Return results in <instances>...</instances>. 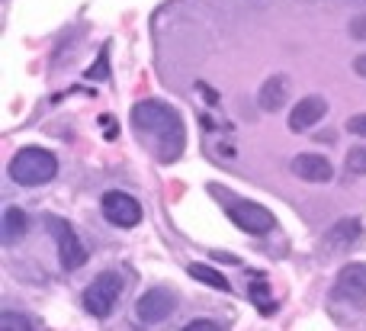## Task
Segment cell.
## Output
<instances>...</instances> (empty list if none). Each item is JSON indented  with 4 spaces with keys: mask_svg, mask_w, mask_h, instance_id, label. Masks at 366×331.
<instances>
[{
    "mask_svg": "<svg viewBox=\"0 0 366 331\" xmlns=\"http://www.w3.org/2000/svg\"><path fill=\"white\" fill-rule=\"evenodd\" d=\"M107 55H109V51L103 49V51H100V58H97V64H94V68H87V77H90V81H107V77H109Z\"/></svg>",
    "mask_w": 366,
    "mask_h": 331,
    "instance_id": "18",
    "label": "cell"
},
{
    "mask_svg": "<svg viewBox=\"0 0 366 331\" xmlns=\"http://www.w3.org/2000/svg\"><path fill=\"white\" fill-rule=\"evenodd\" d=\"M335 296L354 306H366V264H347L335 280Z\"/></svg>",
    "mask_w": 366,
    "mask_h": 331,
    "instance_id": "7",
    "label": "cell"
},
{
    "mask_svg": "<svg viewBox=\"0 0 366 331\" xmlns=\"http://www.w3.org/2000/svg\"><path fill=\"white\" fill-rule=\"evenodd\" d=\"M49 232L58 244V264H61L64 270H77V267L87 264V248H84V242L77 238V232L71 229L64 219L49 216Z\"/></svg>",
    "mask_w": 366,
    "mask_h": 331,
    "instance_id": "4",
    "label": "cell"
},
{
    "mask_svg": "<svg viewBox=\"0 0 366 331\" xmlns=\"http://www.w3.org/2000/svg\"><path fill=\"white\" fill-rule=\"evenodd\" d=\"M286 97H290V81H286L283 74H273V77H267L264 87H260L257 103L264 113H277V109L286 103Z\"/></svg>",
    "mask_w": 366,
    "mask_h": 331,
    "instance_id": "11",
    "label": "cell"
},
{
    "mask_svg": "<svg viewBox=\"0 0 366 331\" xmlns=\"http://www.w3.org/2000/svg\"><path fill=\"white\" fill-rule=\"evenodd\" d=\"M225 212L241 232L247 235H267L273 229V212L264 209L260 203H251V199H228Z\"/></svg>",
    "mask_w": 366,
    "mask_h": 331,
    "instance_id": "5",
    "label": "cell"
},
{
    "mask_svg": "<svg viewBox=\"0 0 366 331\" xmlns=\"http://www.w3.org/2000/svg\"><path fill=\"white\" fill-rule=\"evenodd\" d=\"M350 39H360V42L366 39V13H363V16H357L354 23H350Z\"/></svg>",
    "mask_w": 366,
    "mask_h": 331,
    "instance_id": "21",
    "label": "cell"
},
{
    "mask_svg": "<svg viewBox=\"0 0 366 331\" xmlns=\"http://www.w3.org/2000/svg\"><path fill=\"white\" fill-rule=\"evenodd\" d=\"M55 174H58L55 154L45 152V148H36V145L19 148L10 161V177L16 180L19 187H42V184H49Z\"/></svg>",
    "mask_w": 366,
    "mask_h": 331,
    "instance_id": "2",
    "label": "cell"
},
{
    "mask_svg": "<svg viewBox=\"0 0 366 331\" xmlns=\"http://www.w3.org/2000/svg\"><path fill=\"white\" fill-rule=\"evenodd\" d=\"M360 232H363V225H360V219H341V222H335L328 229V235H325V244H328V251H344L347 244H354L357 238H360Z\"/></svg>",
    "mask_w": 366,
    "mask_h": 331,
    "instance_id": "12",
    "label": "cell"
},
{
    "mask_svg": "<svg viewBox=\"0 0 366 331\" xmlns=\"http://www.w3.org/2000/svg\"><path fill=\"white\" fill-rule=\"evenodd\" d=\"M354 71H357L360 77H366V55H360V58L354 61Z\"/></svg>",
    "mask_w": 366,
    "mask_h": 331,
    "instance_id": "22",
    "label": "cell"
},
{
    "mask_svg": "<svg viewBox=\"0 0 366 331\" xmlns=\"http://www.w3.org/2000/svg\"><path fill=\"white\" fill-rule=\"evenodd\" d=\"M26 225H29L26 212L16 209V206H6L4 209V244H16V238H23Z\"/></svg>",
    "mask_w": 366,
    "mask_h": 331,
    "instance_id": "13",
    "label": "cell"
},
{
    "mask_svg": "<svg viewBox=\"0 0 366 331\" xmlns=\"http://www.w3.org/2000/svg\"><path fill=\"white\" fill-rule=\"evenodd\" d=\"M132 126L139 135L152 139L158 161L171 164L183 154V142H187V129L174 107L164 100H142L132 107Z\"/></svg>",
    "mask_w": 366,
    "mask_h": 331,
    "instance_id": "1",
    "label": "cell"
},
{
    "mask_svg": "<svg viewBox=\"0 0 366 331\" xmlns=\"http://www.w3.org/2000/svg\"><path fill=\"white\" fill-rule=\"evenodd\" d=\"M122 293V280L116 270H103L100 277H94L87 290H84V309H87L94 319H107L113 312V306L119 302Z\"/></svg>",
    "mask_w": 366,
    "mask_h": 331,
    "instance_id": "3",
    "label": "cell"
},
{
    "mask_svg": "<svg viewBox=\"0 0 366 331\" xmlns=\"http://www.w3.org/2000/svg\"><path fill=\"white\" fill-rule=\"evenodd\" d=\"M292 174L305 184H328L335 177V167L325 154H296L292 158Z\"/></svg>",
    "mask_w": 366,
    "mask_h": 331,
    "instance_id": "9",
    "label": "cell"
},
{
    "mask_svg": "<svg viewBox=\"0 0 366 331\" xmlns=\"http://www.w3.org/2000/svg\"><path fill=\"white\" fill-rule=\"evenodd\" d=\"M183 331H222V325L212 322V319H196V322H189Z\"/></svg>",
    "mask_w": 366,
    "mask_h": 331,
    "instance_id": "20",
    "label": "cell"
},
{
    "mask_svg": "<svg viewBox=\"0 0 366 331\" xmlns=\"http://www.w3.org/2000/svg\"><path fill=\"white\" fill-rule=\"evenodd\" d=\"M247 296H251V302H254V306H257L264 315H270V312H273V302L267 300V287H264V280L254 283V287L247 290Z\"/></svg>",
    "mask_w": 366,
    "mask_h": 331,
    "instance_id": "17",
    "label": "cell"
},
{
    "mask_svg": "<svg viewBox=\"0 0 366 331\" xmlns=\"http://www.w3.org/2000/svg\"><path fill=\"white\" fill-rule=\"evenodd\" d=\"M325 113H328L325 97H318V94L302 97V100L292 107V113H290V129H292V132H305V129H312L315 122H322Z\"/></svg>",
    "mask_w": 366,
    "mask_h": 331,
    "instance_id": "10",
    "label": "cell"
},
{
    "mask_svg": "<svg viewBox=\"0 0 366 331\" xmlns=\"http://www.w3.org/2000/svg\"><path fill=\"white\" fill-rule=\"evenodd\" d=\"M189 277L193 280H199V283H206V287H212V290H222V293H228L232 290V283L225 280V274L222 270H215V267H209V264H189Z\"/></svg>",
    "mask_w": 366,
    "mask_h": 331,
    "instance_id": "14",
    "label": "cell"
},
{
    "mask_svg": "<svg viewBox=\"0 0 366 331\" xmlns=\"http://www.w3.org/2000/svg\"><path fill=\"white\" fill-rule=\"evenodd\" d=\"M174 306H177V300H174V293H167V290H148L145 296L139 300V306H135V312H139L142 322H148V325H158V322H164L167 315L174 312Z\"/></svg>",
    "mask_w": 366,
    "mask_h": 331,
    "instance_id": "8",
    "label": "cell"
},
{
    "mask_svg": "<svg viewBox=\"0 0 366 331\" xmlns=\"http://www.w3.org/2000/svg\"><path fill=\"white\" fill-rule=\"evenodd\" d=\"M344 164H347V171L350 174H366V145H354L347 152V158H344Z\"/></svg>",
    "mask_w": 366,
    "mask_h": 331,
    "instance_id": "15",
    "label": "cell"
},
{
    "mask_svg": "<svg viewBox=\"0 0 366 331\" xmlns=\"http://www.w3.org/2000/svg\"><path fill=\"white\" fill-rule=\"evenodd\" d=\"M0 331H32V322L19 312H4L0 315Z\"/></svg>",
    "mask_w": 366,
    "mask_h": 331,
    "instance_id": "16",
    "label": "cell"
},
{
    "mask_svg": "<svg viewBox=\"0 0 366 331\" xmlns=\"http://www.w3.org/2000/svg\"><path fill=\"white\" fill-rule=\"evenodd\" d=\"M347 132L350 135H360V139H366V113H357L347 119Z\"/></svg>",
    "mask_w": 366,
    "mask_h": 331,
    "instance_id": "19",
    "label": "cell"
},
{
    "mask_svg": "<svg viewBox=\"0 0 366 331\" xmlns=\"http://www.w3.org/2000/svg\"><path fill=\"white\" fill-rule=\"evenodd\" d=\"M100 209H103V219H107L109 225H119V229H135L142 219L139 199H132L129 193H119V190L103 193Z\"/></svg>",
    "mask_w": 366,
    "mask_h": 331,
    "instance_id": "6",
    "label": "cell"
}]
</instances>
